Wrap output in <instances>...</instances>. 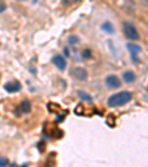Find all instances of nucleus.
Instances as JSON below:
<instances>
[{
    "label": "nucleus",
    "mask_w": 148,
    "mask_h": 167,
    "mask_svg": "<svg viewBox=\"0 0 148 167\" xmlns=\"http://www.w3.org/2000/svg\"><path fill=\"white\" fill-rule=\"evenodd\" d=\"M132 99V93L127 92V90H123V92H119V93H114L107 99V105L111 106V108H119V106L126 105L127 102H131Z\"/></svg>",
    "instance_id": "nucleus-1"
},
{
    "label": "nucleus",
    "mask_w": 148,
    "mask_h": 167,
    "mask_svg": "<svg viewBox=\"0 0 148 167\" xmlns=\"http://www.w3.org/2000/svg\"><path fill=\"white\" fill-rule=\"evenodd\" d=\"M123 34H125L126 39L132 40V42H136L139 40V33H138V30L135 28V25L132 22H123Z\"/></svg>",
    "instance_id": "nucleus-2"
},
{
    "label": "nucleus",
    "mask_w": 148,
    "mask_h": 167,
    "mask_svg": "<svg viewBox=\"0 0 148 167\" xmlns=\"http://www.w3.org/2000/svg\"><path fill=\"white\" fill-rule=\"evenodd\" d=\"M105 86H107L108 89H119L120 86H121V80H120L117 76L110 74V76L105 77Z\"/></svg>",
    "instance_id": "nucleus-3"
},
{
    "label": "nucleus",
    "mask_w": 148,
    "mask_h": 167,
    "mask_svg": "<svg viewBox=\"0 0 148 167\" xmlns=\"http://www.w3.org/2000/svg\"><path fill=\"white\" fill-rule=\"evenodd\" d=\"M127 50H129V53H131L132 62H133V64H138V62H139V53L142 52V49H141L138 45L129 43V45H127Z\"/></svg>",
    "instance_id": "nucleus-4"
},
{
    "label": "nucleus",
    "mask_w": 148,
    "mask_h": 167,
    "mask_svg": "<svg viewBox=\"0 0 148 167\" xmlns=\"http://www.w3.org/2000/svg\"><path fill=\"white\" fill-rule=\"evenodd\" d=\"M31 111V104H30V101L24 99L22 102H19V105L17 108V115H22V114H28Z\"/></svg>",
    "instance_id": "nucleus-5"
},
{
    "label": "nucleus",
    "mask_w": 148,
    "mask_h": 167,
    "mask_svg": "<svg viewBox=\"0 0 148 167\" xmlns=\"http://www.w3.org/2000/svg\"><path fill=\"white\" fill-rule=\"evenodd\" d=\"M52 62H53V65H55L59 71H64V70L67 68V61H65V58L61 55H55L52 58Z\"/></svg>",
    "instance_id": "nucleus-6"
},
{
    "label": "nucleus",
    "mask_w": 148,
    "mask_h": 167,
    "mask_svg": "<svg viewBox=\"0 0 148 167\" xmlns=\"http://www.w3.org/2000/svg\"><path fill=\"white\" fill-rule=\"evenodd\" d=\"M71 76L76 80H79V81H85L86 78H87V71H86L85 68H74L73 71H71Z\"/></svg>",
    "instance_id": "nucleus-7"
},
{
    "label": "nucleus",
    "mask_w": 148,
    "mask_h": 167,
    "mask_svg": "<svg viewBox=\"0 0 148 167\" xmlns=\"http://www.w3.org/2000/svg\"><path fill=\"white\" fill-rule=\"evenodd\" d=\"M21 83L19 81H9V83L5 84V90L9 92V93H15V92H19L21 90Z\"/></svg>",
    "instance_id": "nucleus-8"
},
{
    "label": "nucleus",
    "mask_w": 148,
    "mask_h": 167,
    "mask_svg": "<svg viewBox=\"0 0 148 167\" xmlns=\"http://www.w3.org/2000/svg\"><path fill=\"white\" fill-rule=\"evenodd\" d=\"M135 80H136V76H135V72L133 71H125L123 72V81H125V83L131 84V83H133Z\"/></svg>",
    "instance_id": "nucleus-9"
},
{
    "label": "nucleus",
    "mask_w": 148,
    "mask_h": 167,
    "mask_svg": "<svg viewBox=\"0 0 148 167\" xmlns=\"http://www.w3.org/2000/svg\"><path fill=\"white\" fill-rule=\"evenodd\" d=\"M102 30H104V31H107L108 34H113V33H114V27H113V24L108 22V21L102 24Z\"/></svg>",
    "instance_id": "nucleus-10"
},
{
    "label": "nucleus",
    "mask_w": 148,
    "mask_h": 167,
    "mask_svg": "<svg viewBox=\"0 0 148 167\" xmlns=\"http://www.w3.org/2000/svg\"><path fill=\"white\" fill-rule=\"evenodd\" d=\"M77 95H79L80 99H83V101H87V102H91V101H92V96H89L87 93L81 92V90H79V92H77Z\"/></svg>",
    "instance_id": "nucleus-11"
},
{
    "label": "nucleus",
    "mask_w": 148,
    "mask_h": 167,
    "mask_svg": "<svg viewBox=\"0 0 148 167\" xmlns=\"http://www.w3.org/2000/svg\"><path fill=\"white\" fill-rule=\"evenodd\" d=\"M68 43L70 45H76V43H79V39L74 37V36H71V37H68Z\"/></svg>",
    "instance_id": "nucleus-12"
},
{
    "label": "nucleus",
    "mask_w": 148,
    "mask_h": 167,
    "mask_svg": "<svg viewBox=\"0 0 148 167\" xmlns=\"http://www.w3.org/2000/svg\"><path fill=\"white\" fill-rule=\"evenodd\" d=\"M6 164H7V161H6L5 158H0V167H5Z\"/></svg>",
    "instance_id": "nucleus-13"
},
{
    "label": "nucleus",
    "mask_w": 148,
    "mask_h": 167,
    "mask_svg": "<svg viewBox=\"0 0 148 167\" xmlns=\"http://www.w3.org/2000/svg\"><path fill=\"white\" fill-rule=\"evenodd\" d=\"M89 56H91V52H89V50H85V52H83V58H89Z\"/></svg>",
    "instance_id": "nucleus-14"
},
{
    "label": "nucleus",
    "mask_w": 148,
    "mask_h": 167,
    "mask_svg": "<svg viewBox=\"0 0 148 167\" xmlns=\"http://www.w3.org/2000/svg\"><path fill=\"white\" fill-rule=\"evenodd\" d=\"M6 9V5L5 3H0V12H3Z\"/></svg>",
    "instance_id": "nucleus-15"
},
{
    "label": "nucleus",
    "mask_w": 148,
    "mask_h": 167,
    "mask_svg": "<svg viewBox=\"0 0 148 167\" xmlns=\"http://www.w3.org/2000/svg\"><path fill=\"white\" fill-rule=\"evenodd\" d=\"M73 2H76V3H79V2H81V0H73Z\"/></svg>",
    "instance_id": "nucleus-16"
},
{
    "label": "nucleus",
    "mask_w": 148,
    "mask_h": 167,
    "mask_svg": "<svg viewBox=\"0 0 148 167\" xmlns=\"http://www.w3.org/2000/svg\"><path fill=\"white\" fill-rule=\"evenodd\" d=\"M142 2H144V3H147V5H148V0H142Z\"/></svg>",
    "instance_id": "nucleus-17"
},
{
    "label": "nucleus",
    "mask_w": 148,
    "mask_h": 167,
    "mask_svg": "<svg viewBox=\"0 0 148 167\" xmlns=\"http://www.w3.org/2000/svg\"><path fill=\"white\" fill-rule=\"evenodd\" d=\"M18 2H25V0H18Z\"/></svg>",
    "instance_id": "nucleus-18"
}]
</instances>
